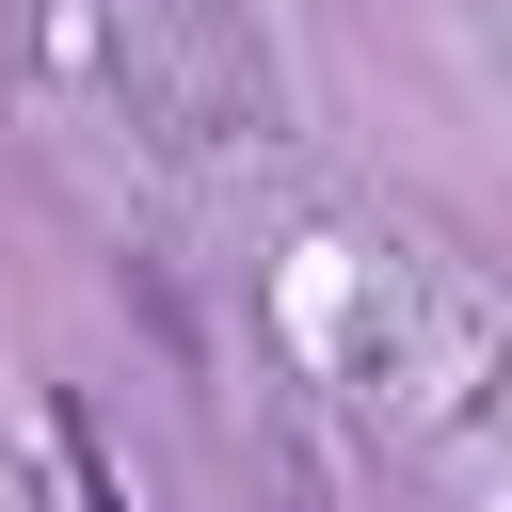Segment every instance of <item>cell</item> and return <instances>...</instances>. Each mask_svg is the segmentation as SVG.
I'll list each match as a JSON object with an SVG mask.
<instances>
[{
    "label": "cell",
    "instance_id": "obj_1",
    "mask_svg": "<svg viewBox=\"0 0 512 512\" xmlns=\"http://www.w3.org/2000/svg\"><path fill=\"white\" fill-rule=\"evenodd\" d=\"M64 480H80V512H128V480H112V448H96L80 400H64Z\"/></svg>",
    "mask_w": 512,
    "mask_h": 512
}]
</instances>
